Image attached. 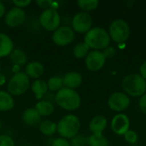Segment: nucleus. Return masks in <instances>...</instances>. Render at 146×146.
Here are the masks:
<instances>
[{"instance_id": "nucleus-1", "label": "nucleus", "mask_w": 146, "mask_h": 146, "mask_svg": "<svg viewBox=\"0 0 146 146\" xmlns=\"http://www.w3.org/2000/svg\"><path fill=\"white\" fill-rule=\"evenodd\" d=\"M55 102L62 109L68 111L76 110L81 104V99L77 92L63 87L56 93Z\"/></svg>"}, {"instance_id": "nucleus-2", "label": "nucleus", "mask_w": 146, "mask_h": 146, "mask_svg": "<svg viewBox=\"0 0 146 146\" xmlns=\"http://www.w3.org/2000/svg\"><path fill=\"white\" fill-rule=\"evenodd\" d=\"M84 41L89 48L98 50L108 47L110 42V37L104 28L93 27L86 33Z\"/></svg>"}, {"instance_id": "nucleus-3", "label": "nucleus", "mask_w": 146, "mask_h": 146, "mask_svg": "<svg viewBox=\"0 0 146 146\" xmlns=\"http://www.w3.org/2000/svg\"><path fill=\"white\" fill-rule=\"evenodd\" d=\"M80 128V122L74 115H67L63 116L56 124V132L63 139L74 138Z\"/></svg>"}, {"instance_id": "nucleus-4", "label": "nucleus", "mask_w": 146, "mask_h": 146, "mask_svg": "<svg viewBox=\"0 0 146 146\" xmlns=\"http://www.w3.org/2000/svg\"><path fill=\"white\" fill-rule=\"evenodd\" d=\"M122 87L128 95L143 96L146 91V81L139 74H130L122 80Z\"/></svg>"}, {"instance_id": "nucleus-5", "label": "nucleus", "mask_w": 146, "mask_h": 146, "mask_svg": "<svg viewBox=\"0 0 146 146\" xmlns=\"http://www.w3.org/2000/svg\"><path fill=\"white\" fill-rule=\"evenodd\" d=\"M30 86V80L24 72L15 74L8 82V92L12 96H21L26 93Z\"/></svg>"}, {"instance_id": "nucleus-6", "label": "nucleus", "mask_w": 146, "mask_h": 146, "mask_svg": "<svg viewBox=\"0 0 146 146\" xmlns=\"http://www.w3.org/2000/svg\"><path fill=\"white\" fill-rule=\"evenodd\" d=\"M39 23L46 31H56L61 24V17L57 9L53 7L44 9L39 16Z\"/></svg>"}, {"instance_id": "nucleus-7", "label": "nucleus", "mask_w": 146, "mask_h": 146, "mask_svg": "<svg viewBox=\"0 0 146 146\" xmlns=\"http://www.w3.org/2000/svg\"><path fill=\"white\" fill-rule=\"evenodd\" d=\"M130 29L127 23L121 19L114 21L110 27V37L116 43H124L127 40Z\"/></svg>"}, {"instance_id": "nucleus-8", "label": "nucleus", "mask_w": 146, "mask_h": 146, "mask_svg": "<svg viewBox=\"0 0 146 146\" xmlns=\"http://www.w3.org/2000/svg\"><path fill=\"white\" fill-rule=\"evenodd\" d=\"M51 38L55 44L58 46H65L71 44L74 40L75 33L71 27L62 26L53 32Z\"/></svg>"}, {"instance_id": "nucleus-9", "label": "nucleus", "mask_w": 146, "mask_h": 146, "mask_svg": "<svg viewBox=\"0 0 146 146\" xmlns=\"http://www.w3.org/2000/svg\"><path fill=\"white\" fill-rule=\"evenodd\" d=\"M92 26V17L87 12L76 14L72 20V29L80 33H86Z\"/></svg>"}, {"instance_id": "nucleus-10", "label": "nucleus", "mask_w": 146, "mask_h": 146, "mask_svg": "<svg viewBox=\"0 0 146 146\" xmlns=\"http://www.w3.org/2000/svg\"><path fill=\"white\" fill-rule=\"evenodd\" d=\"M26 21V13L22 9L13 7L4 15V22L9 27H18Z\"/></svg>"}, {"instance_id": "nucleus-11", "label": "nucleus", "mask_w": 146, "mask_h": 146, "mask_svg": "<svg viewBox=\"0 0 146 146\" xmlns=\"http://www.w3.org/2000/svg\"><path fill=\"white\" fill-rule=\"evenodd\" d=\"M105 59L102 51L92 50L86 56V66L91 71H98L104 67Z\"/></svg>"}, {"instance_id": "nucleus-12", "label": "nucleus", "mask_w": 146, "mask_h": 146, "mask_svg": "<svg viewBox=\"0 0 146 146\" xmlns=\"http://www.w3.org/2000/svg\"><path fill=\"white\" fill-rule=\"evenodd\" d=\"M108 104L111 110L115 111H123L129 106L130 99L122 92H115L110 97Z\"/></svg>"}, {"instance_id": "nucleus-13", "label": "nucleus", "mask_w": 146, "mask_h": 146, "mask_svg": "<svg viewBox=\"0 0 146 146\" xmlns=\"http://www.w3.org/2000/svg\"><path fill=\"white\" fill-rule=\"evenodd\" d=\"M129 126V119L124 114L116 115L111 121V128L113 132L118 135H124L128 131Z\"/></svg>"}, {"instance_id": "nucleus-14", "label": "nucleus", "mask_w": 146, "mask_h": 146, "mask_svg": "<svg viewBox=\"0 0 146 146\" xmlns=\"http://www.w3.org/2000/svg\"><path fill=\"white\" fill-rule=\"evenodd\" d=\"M44 68L43 64L38 61H33L28 62L25 67V74L28 76V78L38 80L44 74Z\"/></svg>"}, {"instance_id": "nucleus-15", "label": "nucleus", "mask_w": 146, "mask_h": 146, "mask_svg": "<svg viewBox=\"0 0 146 146\" xmlns=\"http://www.w3.org/2000/svg\"><path fill=\"white\" fill-rule=\"evenodd\" d=\"M62 80H63V86H65L66 88H69V89L74 90L81 85L82 76L80 73L72 71V72L67 73L63 76Z\"/></svg>"}, {"instance_id": "nucleus-16", "label": "nucleus", "mask_w": 146, "mask_h": 146, "mask_svg": "<svg viewBox=\"0 0 146 146\" xmlns=\"http://www.w3.org/2000/svg\"><path fill=\"white\" fill-rule=\"evenodd\" d=\"M14 50V42L6 33H0V58L8 56Z\"/></svg>"}, {"instance_id": "nucleus-17", "label": "nucleus", "mask_w": 146, "mask_h": 146, "mask_svg": "<svg viewBox=\"0 0 146 146\" xmlns=\"http://www.w3.org/2000/svg\"><path fill=\"white\" fill-rule=\"evenodd\" d=\"M23 122L27 126H36L40 123L41 116L35 110V108H28L22 113L21 115Z\"/></svg>"}, {"instance_id": "nucleus-18", "label": "nucleus", "mask_w": 146, "mask_h": 146, "mask_svg": "<svg viewBox=\"0 0 146 146\" xmlns=\"http://www.w3.org/2000/svg\"><path fill=\"white\" fill-rule=\"evenodd\" d=\"M31 90L34 93L35 98L38 100H41L44 96L48 92L47 82L41 79L35 80L31 85Z\"/></svg>"}, {"instance_id": "nucleus-19", "label": "nucleus", "mask_w": 146, "mask_h": 146, "mask_svg": "<svg viewBox=\"0 0 146 146\" xmlns=\"http://www.w3.org/2000/svg\"><path fill=\"white\" fill-rule=\"evenodd\" d=\"M107 127V120L104 116L98 115L92 118L89 124V128L93 134H102Z\"/></svg>"}, {"instance_id": "nucleus-20", "label": "nucleus", "mask_w": 146, "mask_h": 146, "mask_svg": "<svg viewBox=\"0 0 146 146\" xmlns=\"http://www.w3.org/2000/svg\"><path fill=\"white\" fill-rule=\"evenodd\" d=\"M15 106V100L11 94L6 91H0V111L11 110Z\"/></svg>"}, {"instance_id": "nucleus-21", "label": "nucleus", "mask_w": 146, "mask_h": 146, "mask_svg": "<svg viewBox=\"0 0 146 146\" xmlns=\"http://www.w3.org/2000/svg\"><path fill=\"white\" fill-rule=\"evenodd\" d=\"M35 110L38 111L41 117H46L53 114L55 111L54 104L45 100H40L35 105Z\"/></svg>"}, {"instance_id": "nucleus-22", "label": "nucleus", "mask_w": 146, "mask_h": 146, "mask_svg": "<svg viewBox=\"0 0 146 146\" xmlns=\"http://www.w3.org/2000/svg\"><path fill=\"white\" fill-rule=\"evenodd\" d=\"M9 60L13 63V65L21 67L23 65H27V56L24 50L21 49H14L9 55Z\"/></svg>"}, {"instance_id": "nucleus-23", "label": "nucleus", "mask_w": 146, "mask_h": 146, "mask_svg": "<svg viewBox=\"0 0 146 146\" xmlns=\"http://www.w3.org/2000/svg\"><path fill=\"white\" fill-rule=\"evenodd\" d=\"M39 131L45 136H52L56 133V124L51 121H44L39 124Z\"/></svg>"}, {"instance_id": "nucleus-24", "label": "nucleus", "mask_w": 146, "mask_h": 146, "mask_svg": "<svg viewBox=\"0 0 146 146\" xmlns=\"http://www.w3.org/2000/svg\"><path fill=\"white\" fill-rule=\"evenodd\" d=\"M48 90L51 92H58L62 88H63V80L62 77L59 76H54L48 80L47 81Z\"/></svg>"}, {"instance_id": "nucleus-25", "label": "nucleus", "mask_w": 146, "mask_h": 146, "mask_svg": "<svg viewBox=\"0 0 146 146\" xmlns=\"http://www.w3.org/2000/svg\"><path fill=\"white\" fill-rule=\"evenodd\" d=\"M90 146H110L108 139L103 134H92L88 138Z\"/></svg>"}, {"instance_id": "nucleus-26", "label": "nucleus", "mask_w": 146, "mask_h": 146, "mask_svg": "<svg viewBox=\"0 0 146 146\" xmlns=\"http://www.w3.org/2000/svg\"><path fill=\"white\" fill-rule=\"evenodd\" d=\"M89 47L88 45L84 42V43H79L77 44L74 49H73V54L76 58H83L86 56L89 53Z\"/></svg>"}, {"instance_id": "nucleus-27", "label": "nucleus", "mask_w": 146, "mask_h": 146, "mask_svg": "<svg viewBox=\"0 0 146 146\" xmlns=\"http://www.w3.org/2000/svg\"><path fill=\"white\" fill-rule=\"evenodd\" d=\"M99 2L98 0H79L77 2L78 6L84 10V12L94 10L98 6Z\"/></svg>"}, {"instance_id": "nucleus-28", "label": "nucleus", "mask_w": 146, "mask_h": 146, "mask_svg": "<svg viewBox=\"0 0 146 146\" xmlns=\"http://www.w3.org/2000/svg\"><path fill=\"white\" fill-rule=\"evenodd\" d=\"M86 145H88V138L84 135H76L70 143L71 146H86Z\"/></svg>"}, {"instance_id": "nucleus-29", "label": "nucleus", "mask_w": 146, "mask_h": 146, "mask_svg": "<svg viewBox=\"0 0 146 146\" xmlns=\"http://www.w3.org/2000/svg\"><path fill=\"white\" fill-rule=\"evenodd\" d=\"M0 146H15V144L12 137L7 134H1L0 135Z\"/></svg>"}, {"instance_id": "nucleus-30", "label": "nucleus", "mask_w": 146, "mask_h": 146, "mask_svg": "<svg viewBox=\"0 0 146 146\" xmlns=\"http://www.w3.org/2000/svg\"><path fill=\"white\" fill-rule=\"evenodd\" d=\"M125 139L127 142H128L129 144H135L138 141V134L132 130H128L125 134Z\"/></svg>"}, {"instance_id": "nucleus-31", "label": "nucleus", "mask_w": 146, "mask_h": 146, "mask_svg": "<svg viewBox=\"0 0 146 146\" xmlns=\"http://www.w3.org/2000/svg\"><path fill=\"white\" fill-rule=\"evenodd\" d=\"M51 146H71L70 143L63 138H57L55 139L52 143H51Z\"/></svg>"}, {"instance_id": "nucleus-32", "label": "nucleus", "mask_w": 146, "mask_h": 146, "mask_svg": "<svg viewBox=\"0 0 146 146\" xmlns=\"http://www.w3.org/2000/svg\"><path fill=\"white\" fill-rule=\"evenodd\" d=\"M12 3L16 8L23 9L27 7L31 3V0H13Z\"/></svg>"}, {"instance_id": "nucleus-33", "label": "nucleus", "mask_w": 146, "mask_h": 146, "mask_svg": "<svg viewBox=\"0 0 146 146\" xmlns=\"http://www.w3.org/2000/svg\"><path fill=\"white\" fill-rule=\"evenodd\" d=\"M36 3L42 9H49V8H52V5H53V2L50 1V0H38L36 1Z\"/></svg>"}, {"instance_id": "nucleus-34", "label": "nucleus", "mask_w": 146, "mask_h": 146, "mask_svg": "<svg viewBox=\"0 0 146 146\" xmlns=\"http://www.w3.org/2000/svg\"><path fill=\"white\" fill-rule=\"evenodd\" d=\"M139 108L141 111L146 115V93H145L139 100Z\"/></svg>"}, {"instance_id": "nucleus-35", "label": "nucleus", "mask_w": 146, "mask_h": 146, "mask_svg": "<svg viewBox=\"0 0 146 146\" xmlns=\"http://www.w3.org/2000/svg\"><path fill=\"white\" fill-rule=\"evenodd\" d=\"M103 53H104L105 58H107V57H112L113 56H115V49L113 47H107V48L104 49V51Z\"/></svg>"}, {"instance_id": "nucleus-36", "label": "nucleus", "mask_w": 146, "mask_h": 146, "mask_svg": "<svg viewBox=\"0 0 146 146\" xmlns=\"http://www.w3.org/2000/svg\"><path fill=\"white\" fill-rule=\"evenodd\" d=\"M55 96H56V94H53V92H48L44 96V100H45V101H48V102H50V103H52L53 104V102L55 101Z\"/></svg>"}, {"instance_id": "nucleus-37", "label": "nucleus", "mask_w": 146, "mask_h": 146, "mask_svg": "<svg viewBox=\"0 0 146 146\" xmlns=\"http://www.w3.org/2000/svg\"><path fill=\"white\" fill-rule=\"evenodd\" d=\"M140 74L141 76L145 80L146 79V61L142 64V66L140 67Z\"/></svg>"}, {"instance_id": "nucleus-38", "label": "nucleus", "mask_w": 146, "mask_h": 146, "mask_svg": "<svg viewBox=\"0 0 146 146\" xmlns=\"http://www.w3.org/2000/svg\"><path fill=\"white\" fill-rule=\"evenodd\" d=\"M6 14V8L3 2L0 1V18H2Z\"/></svg>"}, {"instance_id": "nucleus-39", "label": "nucleus", "mask_w": 146, "mask_h": 146, "mask_svg": "<svg viewBox=\"0 0 146 146\" xmlns=\"http://www.w3.org/2000/svg\"><path fill=\"white\" fill-rule=\"evenodd\" d=\"M6 82V77L4 76V74L0 73V86H3Z\"/></svg>"}, {"instance_id": "nucleus-40", "label": "nucleus", "mask_w": 146, "mask_h": 146, "mask_svg": "<svg viewBox=\"0 0 146 146\" xmlns=\"http://www.w3.org/2000/svg\"><path fill=\"white\" fill-rule=\"evenodd\" d=\"M20 68H21L20 66L13 65V67H12V71L14 72V74H17V73H19V72H21V71H20Z\"/></svg>"}, {"instance_id": "nucleus-41", "label": "nucleus", "mask_w": 146, "mask_h": 146, "mask_svg": "<svg viewBox=\"0 0 146 146\" xmlns=\"http://www.w3.org/2000/svg\"><path fill=\"white\" fill-rule=\"evenodd\" d=\"M1 127H2V123H1V121H0V129H1Z\"/></svg>"}, {"instance_id": "nucleus-42", "label": "nucleus", "mask_w": 146, "mask_h": 146, "mask_svg": "<svg viewBox=\"0 0 146 146\" xmlns=\"http://www.w3.org/2000/svg\"><path fill=\"white\" fill-rule=\"evenodd\" d=\"M0 68H1V62H0Z\"/></svg>"}, {"instance_id": "nucleus-43", "label": "nucleus", "mask_w": 146, "mask_h": 146, "mask_svg": "<svg viewBox=\"0 0 146 146\" xmlns=\"http://www.w3.org/2000/svg\"><path fill=\"white\" fill-rule=\"evenodd\" d=\"M133 146H136V145H133Z\"/></svg>"}]
</instances>
